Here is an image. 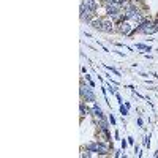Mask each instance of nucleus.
<instances>
[{
  "mask_svg": "<svg viewBox=\"0 0 158 158\" xmlns=\"http://www.w3.org/2000/svg\"><path fill=\"white\" fill-rule=\"evenodd\" d=\"M85 149H89L92 153H98V155H103V156L109 153V146H108V142H104V141L89 142V144H85Z\"/></svg>",
  "mask_w": 158,
  "mask_h": 158,
  "instance_id": "nucleus-2",
  "label": "nucleus"
},
{
  "mask_svg": "<svg viewBox=\"0 0 158 158\" xmlns=\"http://www.w3.org/2000/svg\"><path fill=\"white\" fill-rule=\"evenodd\" d=\"M109 120H111V123H112V125H115V118H114V115H112V114L109 115Z\"/></svg>",
  "mask_w": 158,
  "mask_h": 158,
  "instance_id": "nucleus-15",
  "label": "nucleus"
},
{
  "mask_svg": "<svg viewBox=\"0 0 158 158\" xmlns=\"http://www.w3.org/2000/svg\"><path fill=\"white\" fill-rule=\"evenodd\" d=\"M125 147H127V141L122 139V149H125Z\"/></svg>",
  "mask_w": 158,
  "mask_h": 158,
  "instance_id": "nucleus-19",
  "label": "nucleus"
},
{
  "mask_svg": "<svg viewBox=\"0 0 158 158\" xmlns=\"http://www.w3.org/2000/svg\"><path fill=\"white\" fill-rule=\"evenodd\" d=\"M149 139H150V136H146V138H144V146H146V147L150 146V141H149Z\"/></svg>",
  "mask_w": 158,
  "mask_h": 158,
  "instance_id": "nucleus-13",
  "label": "nucleus"
},
{
  "mask_svg": "<svg viewBox=\"0 0 158 158\" xmlns=\"http://www.w3.org/2000/svg\"><path fill=\"white\" fill-rule=\"evenodd\" d=\"M115 152V156H122V153H120V150H114Z\"/></svg>",
  "mask_w": 158,
  "mask_h": 158,
  "instance_id": "nucleus-18",
  "label": "nucleus"
},
{
  "mask_svg": "<svg viewBox=\"0 0 158 158\" xmlns=\"http://www.w3.org/2000/svg\"><path fill=\"white\" fill-rule=\"evenodd\" d=\"M90 27H94L95 30H103V18H98V16H95L94 19H92V22H90Z\"/></svg>",
  "mask_w": 158,
  "mask_h": 158,
  "instance_id": "nucleus-9",
  "label": "nucleus"
},
{
  "mask_svg": "<svg viewBox=\"0 0 158 158\" xmlns=\"http://www.w3.org/2000/svg\"><path fill=\"white\" fill-rule=\"evenodd\" d=\"M79 94H81V100L85 103H95V92L92 87H87L84 84V81H81V89H79Z\"/></svg>",
  "mask_w": 158,
  "mask_h": 158,
  "instance_id": "nucleus-4",
  "label": "nucleus"
},
{
  "mask_svg": "<svg viewBox=\"0 0 158 158\" xmlns=\"http://www.w3.org/2000/svg\"><path fill=\"white\" fill-rule=\"evenodd\" d=\"M158 32V19L156 21H146L144 24L138 25V27L135 29V33H146V35H153Z\"/></svg>",
  "mask_w": 158,
  "mask_h": 158,
  "instance_id": "nucleus-3",
  "label": "nucleus"
},
{
  "mask_svg": "<svg viewBox=\"0 0 158 158\" xmlns=\"http://www.w3.org/2000/svg\"><path fill=\"white\" fill-rule=\"evenodd\" d=\"M135 29H136V24L133 21H128V19H122L115 24V32L122 33V35H133L135 33Z\"/></svg>",
  "mask_w": 158,
  "mask_h": 158,
  "instance_id": "nucleus-1",
  "label": "nucleus"
},
{
  "mask_svg": "<svg viewBox=\"0 0 158 158\" xmlns=\"http://www.w3.org/2000/svg\"><path fill=\"white\" fill-rule=\"evenodd\" d=\"M101 32H104V33H112V32H115V22H114L111 18L104 16V18H103V30H101Z\"/></svg>",
  "mask_w": 158,
  "mask_h": 158,
  "instance_id": "nucleus-5",
  "label": "nucleus"
},
{
  "mask_svg": "<svg viewBox=\"0 0 158 158\" xmlns=\"http://www.w3.org/2000/svg\"><path fill=\"white\" fill-rule=\"evenodd\" d=\"M128 142H130V144H135V139H133V138L130 136V138H128Z\"/></svg>",
  "mask_w": 158,
  "mask_h": 158,
  "instance_id": "nucleus-17",
  "label": "nucleus"
},
{
  "mask_svg": "<svg viewBox=\"0 0 158 158\" xmlns=\"http://www.w3.org/2000/svg\"><path fill=\"white\" fill-rule=\"evenodd\" d=\"M136 48H138V49H146V51H150V48H147L146 44H142V43H138V44H136Z\"/></svg>",
  "mask_w": 158,
  "mask_h": 158,
  "instance_id": "nucleus-12",
  "label": "nucleus"
},
{
  "mask_svg": "<svg viewBox=\"0 0 158 158\" xmlns=\"http://www.w3.org/2000/svg\"><path fill=\"white\" fill-rule=\"evenodd\" d=\"M153 156H155V158H158V150L155 152V155H153Z\"/></svg>",
  "mask_w": 158,
  "mask_h": 158,
  "instance_id": "nucleus-20",
  "label": "nucleus"
},
{
  "mask_svg": "<svg viewBox=\"0 0 158 158\" xmlns=\"http://www.w3.org/2000/svg\"><path fill=\"white\" fill-rule=\"evenodd\" d=\"M120 114L122 115H128V108L123 106V104H120Z\"/></svg>",
  "mask_w": 158,
  "mask_h": 158,
  "instance_id": "nucleus-11",
  "label": "nucleus"
},
{
  "mask_svg": "<svg viewBox=\"0 0 158 158\" xmlns=\"http://www.w3.org/2000/svg\"><path fill=\"white\" fill-rule=\"evenodd\" d=\"M138 125H139V127H142V125H144V122H142V118H138Z\"/></svg>",
  "mask_w": 158,
  "mask_h": 158,
  "instance_id": "nucleus-16",
  "label": "nucleus"
},
{
  "mask_svg": "<svg viewBox=\"0 0 158 158\" xmlns=\"http://www.w3.org/2000/svg\"><path fill=\"white\" fill-rule=\"evenodd\" d=\"M94 123L98 127V130H108V120L104 117H97V118H94Z\"/></svg>",
  "mask_w": 158,
  "mask_h": 158,
  "instance_id": "nucleus-7",
  "label": "nucleus"
},
{
  "mask_svg": "<svg viewBox=\"0 0 158 158\" xmlns=\"http://www.w3.org/2000/svg\"><path fill=\"white\" fill-rule=\"evenodd\" d=\"M90 114L94 115V118H97V117H104V114H103V109L98 106L97 103H92V109H90Z\"/></svg>",
  "mask_w": 158,
  "mask_h": 158,
  "instance_id": "nucleus-8",
  "label": "nucleus"
},
{
  "mask_svg": "<svg viewBox=\"0 0 158 158\" xmlns=\"http://www.w3.org/2000/svg\"><path fill=\"white\" fill-rule=\"evenodd\" d=\"M81 3L85 5L92 13H95V15H97V11H98V0H82Z\"/></svg>",
  "mask_w": 158,
  "mask_h": 158,
  "instance_id": "nucleus-6",
  "label": "nucleus"
},
{
  "mask_svg": "<svg viewBox=\"0 0 158 158\" xmlns=\"http://www.w3.org/2000/svg\"><path fill=\"white\" fill-rule=\"evenodd\" d=\"M114 95H115V98H117V101H118V103H122V97H120V94H117V92H115Z\"/></svg>",
  "mask_w": 158,
  "mask_h": 158,
  "instance_id": "nucleus-14",
  "label": "nucleus"
},
{
  "mask_svg": "<svg viewBox=\"0 0 158 158\" xmlns=\"http://www.w3.org/2000/svg\"><path fill=\"white\" fill-rule=\"evenodd\" d=\"M79 112H81V118H84L85 115H89L90 114V109L85 106V103L81 100V104H79Z\"/></svg>",
  "mask_w": 158,
  "mask_h": 158,
  "instance_id": "nucleus-10",
  "label": "nucleus"
}]
</instances>
